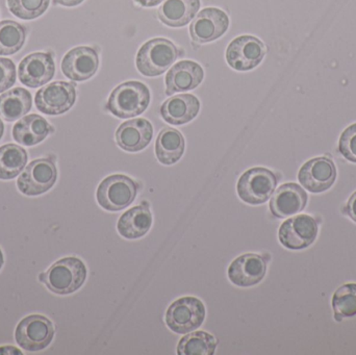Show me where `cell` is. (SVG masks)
<instances>
[{
	"label": "cell",
	"instance_id": "26",
	"mask_svg": "<svg viewBox=\"0 0 356 355\" xmlns=\"http://www.w3.org/2000/svg\"><path fill=\"white\" fill-rule=\"evenodd\" d=\"M27 163L24 148L15 144L0 147V179H13L20 174Z\"/></svg>",
	"mask_w": 356,
	"mask_h": 355
},
{
	"label": "cell",
	"instance_id": "37",
	"mask_svg": "<svg viewBox=\"0 0 356 355\" xmlns=\"http://www.w3.org/2000/svg\"><path fill=\"white\" fill-rule=\"evenodd\" d=\"M4 126L3 123H2L1 119H0V140H1L2 135H3Z\"/></svg>",
	"mask_w": 356,
	"mask_h": 355
},
{
	"label": "cell",
	"instance_id": "11",
	"mask_svg": "<svg viewBox=\"0 0 356 355\" xmlns=\"http://www.w3.org/2000/svg\"><path fill=\"white\" fill-rule=\"evenodd\" d=\"M278 235L280 243L288 249H305L315 242L318 224L313 217L299 215L282 223Z\"/></svg>",
	"mask_w": 356,
	"mask_h": 355
},
{
	"label": "cell",
	"instance_id": "4",
	"mask_svg": "<svg viewBox=\"0 0 356 355\" xmlns=\"http://www.w3.org/2000/svg\"><path fill=\"white\" fill-rule=\"evenodd\" d=\"M138 185L127 175L115 174L106 177L97 189V201L104 210L119 212L135 201Z\"/></svg>",
	"mask_w": 356,
	"mask_h": 355
},
{
	"label": "cell",
	"instance_id": "34",
	"mask_svg": "<svg viewBox=\"0 0 356 355\" xmlns=\"http://www.w3.org/2000/svg\"><path fill=\"white\" fill-rule=\"evenodd\" d=\"M135 1L140 6H144V8H154V6H159L164 0H135Z\"/></svg>",
	"mask_w": 356,
	"mask_h": 355
},
{
	"label": "cell",
	"instance_id": "29",
	"mask_svg": "<svg viewBox=\"0 0 356 355\" xmlns=\"http://www.w3.org/2000/svg\"><path fill=\"white\" fill-rule=\"evenodd\" d=\"M332 306L338 320L356 316V283H346L337 290Z\"/></svg>",
	"mask_w": 356,
	"mask_h": 355
},
{
	"label": "cell",
	"instance_id": "12",
	"mask_svg": "<svg viewBox=\"0 0 356 355\" xmlns=\"http://www.w3.org/2000/svg\"><path fill=\"white\" fill-rule=\"evenodd\" d=\"M229 27V18L224 10L207 8L201 10L190 25V35L197 43H209L224 35Z\"/></svg>",
	"mask_w": 356,
	"mask_h": 355
},
{
	"label": "cell",
	"instance_id": "28",
	"mask_svg": "<svg viewBox=\"0 0 356 355\" xmlns=\"http://www.w3.org/2000/svg\"><path fill=\"white\" fill-rule=\"evenodd\" d=\"M26 28L13 20L0 22V56H10L24 45Z\"/></svg>",
	"mask_w": 356,
	"mask_h": 355
},
{
	"label": "cell",
	"instance_id": "35",
	"mask_svg": "<svg viewBox=\"0 0 356 355\" xmlns=\"http://www.w3.org/2000/svg\"><path fill=\"white\" fill-rule=\"evenodd\" d=\"M83 1V0H54V3L64 6H76Z\"/></svg>",
	"mask_w": 356,
	"mask_h": 355
},
{
	"label": "cell",
	"instance_id": "19",
	"mask_svg": "<svg viewBox=\"0 0 356 355\" xmlns=\"http://www.w3.org/2000/svg\"><path fill=\"white\" fill-rule=\"evenodd\" d=\"M204 71L193 60H181L175 64L166 76V94L194 90L202 83Z\"/></svg>",
	"mask_w": 356,
	"mask_h": 355
},
{
	"label": "cell",
	"instance_id": "31",
	"mask_svg": "<svg viewBox=\"0 0 356 355\" xmlns=\"http://www.w3.org/2000/svg\"><path fill=\"white\" fill-rule=\"evenodd\" d=\"M339 148L345 158L356 163V123L345 129L341 135Z\"/></svg>",
	"mask_w": 356,
	"mask_h": 355
},
{
	"label": "cell",
	"instance_id": "3",
	"mask_svg": "<svg viewBox=\"0 0 356 355\" xmlns=\"http://www.w3.org/2000/svg\"><path fill=\"white\" fill-rule=\"evenodd\" d=\"M177 58L178 49L173 42L156 38L140 48L136 64L138 70L145 76H159L166 72Z\"/></svg>",
	"mask_w": 356,
	"mask_h": 355
},
{
	"label": "cell",
	"instance_id": "6",
	"mask_svg": "<svg viewBox=\"0 0 356 355\" xmlns=\"http://www.w3.org/2000/svg\"><path fill=\"white\" fill-rule=\"evenodd\" d=\"M205 315V306L200 299L182 297L169 306L165 320L173 333L186 335L203 324Z\"/></svg>",
	"mask_w": 356,
	"mask_h": 355
},
{
	"label": "cell",
	"instance_id": "36",
	"mask_svg": "<svg viewBox=\"0 0 356 355\" xmlns=\"http://www.w3.org/2000/svg\"><path fill=\"white\" fill-rule=\"evenodd\" d=\"M0 354H22V352L20 350L17 349L16 347H13V346H3V347H0Z\"/></svg>",
	"mask_w": 356,
	"mask_h": 355
},
{
	"label": "cell",
	"instance_id": "2",
	"mask_svg": "<svg viewBox=\"0 0 356 355\" xmlns=\"http://www.w3.org/2000/svg\"><path fill=\"white\" fill-rule=\"evenodd\" d=\"M150 92L147 85L140 81H131L121 83L111 94L108 108L113 115L121 119L139 116L148 108Z\"/></svg>",
	"mask_w": 356,
	"mask_h": 355
},
{
	"label": "cell",
	"instance_id": "13",
	"mask_svg": "<svg viewBox=\"0 0 356 355\" xmlns=\"http://www.w3.org/2000/svg\"><path fill=\"white\" fill-rule=\"evenodd\" d=\"M337 179L334 162L327 158H316L301 167L298 179L312 193H322L332 187Z\"/></svg>",
	"mask_w": 356,
	"mask_h": 355
},
{
	"label": "cell",
	"instance_id": "32",
	"mask_svg": "<svg viewBox=\"0 0 356 355\" xmlns=\"http://www.w3.org/2000/svg\"><path fill=\"white\" fill-rule=\"evenodd\" d=\"M16 83V66L10 58H0V93Z\"/></svg>",
	"mask_w": 356,
	"mask_h": 355
},
{
	"label": "cell",
	"instance_id": "9",
	"mask_svg": "<svg viewBox=\"0 0 356 355\" xmlns=\"http://www.w3.org/2000/svg\"><path fill=\"white\" fill-rule=\"evenodd\" d=\"M76 100L75 85L67 81H54L44 85L37 92L35 97V106L43 114H64L70 110Z\"/></svg>",
	"mask_w": 356,
	"mask_h": 355
},
{
	"label": "cell",
	"instance_id": "20",
	"mask_svg": "<svg viewBox=\"0 0 356 355\" xmlns=\"http://www.w3.org/2000/svg\"><path fill=\"white\" fill-rule=\"evenodd\" d=\"M199 110L200 102L196 96L192 94H180L164 102L161 108V115L169 124L182 125L195 119Z\"/></svg>",
	"mask_w": 356,
	"mask_h": 355
},
{
	"label": "cell",
	"instance_id": "7",
	"mask_svg": "<svg viewBox=\"0 0 356 355\" xmlns=\"http://www.w3.org/2000/svg\"><path fill=\"white\" fill-rule=\"evenodd\" d=\"M54 327L51 321L41 315H31L20 321L15 333L17 344L26 352H40L51 343Z\"/></svg>",
	"mask_w": 356,
	"mask_h": 355
},
{
	"label": "cell",
	"instance_id": "16",
	"mask_svg": "<svg viewBox=\"0 0 356 355\" xmlns=\"http://www.w3.org/2000/svg\"><path fill=\"white\" fill-rule=\"evenodd\" d=\"M267 264L259 254H246L238 256L228 269V279L241 288L253 287L263 281Z\"/></svg>",
	"mask_w": 356,
	"mask_h": 355
},
{
	"label": "cell",
	"instance_id": "30",
	"mask_svg": "<svg viewBox=\"0 0 356 355\" xmlns=\"http://www.w3.org/2000/svg\"><path fill=\"white\" fill-rule=\"evenodd\" d=\"M50 0H8V10L23 20L41 16L49 6Z\"/></svg>",
	"mask_w": 356,
	"mask_h": 355
},
{
	"label": "cell",
	"instance_id": "10",
	"mask_svg": "<svg viewBox=\"0 0 356 355\" xmlns=\"http://www.w3.org/2000/svg\"><path fill=\"white\" fill-rule=\"evenodd\" d=\"M266 56V46L253 35H241L230 42L226 60L232 68L249 71L261 64Z\"/></svg>",
	"mask_w": 356,
	"mask_h": 355
},
{
	"label": "cell",
	"instance_id": "33",
	"mask_svg": "<svg viewBox=\"0 0 356 355\" xmlns=\"http://www.w3.org/2000/svg\"><path fill=\"white\" fill-rule=\"evenodd\" d=\"M346 210L348 216L356 222V192L351 196L350 199H349L348 204H347Z\"/></svg>",
	"mask_w": 356,
	"mask_h": 355
},
{
	"label": "cell",
	"instance_id": "1",
	"mask_svg": "<svg viewBox=\"0 0 356 355\" xmlns=\"http://www.w3.org/2000/svg\"><path fill=\"white\" fill-rule=\"evenodd\" d=\"M87 274V267L83 261L70 256L54 263L39 279L54 293L69 295L83 287Z\"/></svg>",
	"mask_w": 356,
	"mask_h": 355
},
{
	"label": "cell",
	"instance_id": "25",
	"mask_svg": "<svg viewBox=\"0 0 356 355\" xmlns=\"http://www.w3.org/2000/svg\"><path fill=\"white\" fill-rule=\"evenodd\" d=\"M31 95L23 88H15L0 95V117L8 122L18 120L31 110Z\"/></svg>",
	"mask_w": 356,
	"mask_h": 355
},
{
	"label": "cell",
	"instance_id": "21",
	"mask_svg": "<svg viewBox=\"0 0 356 355\" xmlns=\"http://www.w3.org/2000/svg\"><path fill=\"white\" fill-rule=\"evenodd\" d=\"M52 131L54 129L43 117L33 114L16 123L13 129V137L19 144L33 146L43 141Z\"/></svg>",
	"mask_w": 356,
	"mask_h": 355
},
{
	"label": "cell",
	"instance_id": "23",
	"mask_svg": "<svg viewBox=\"0 0 356 355\" xmlns=\"http://www.w3.org/2000/svg\"><path fill=\"white\" fill-rule=\"evenodd\" d=\"M152 225V215L144 206H135L125 212L119 219L117 229L125 239L135 240L144 237Z\"/></svg>",
	"mask_w": 356,
	"mask_h": 355
},
{
	"label": "cell",
	"instance_id": "15",
	"mask_svg": "<svg viewBox=\"0 0 356 355\" xmlns=\"http://www.w3.org/2000/svg\"><path fill=\"white\" fill-rule=\"evenodd\" d=\"M99 66L95 49L87 46L73 48L63 58L62 70L65 76L75 81L91 79Z\"/></svg>",
	"mask_w": 356,
	"mask_h": 355
},
{
	"label": "cell",
	"instance_id": "27",
	"mask_svg": "<svg viewBox=\"0 0 356 355\" xmlns=\"http://www.w3.org/2000/svg\"><path fill=\"white\" fill-rule=\"evenodd\" d=\"M217 348V341L207 331H195L184 336L177 346L179 355H213Z\"/></svg>",
	"mask_w": 356,
	"mask_h": 355
},
{
	"label": "cell",
	"instance_id": "17",
	"mask_svg": "<svg viewBox=\"0 0 356 355\" xmlns=\"http://www.w3.org/2000/svg\"><path fill=\"white\" fill-rule=\"evenodd\" d=\"M154 135V127L144 118L133 119L120 125L116 131V142L125 151L138 152L145 149Z\"/></svg>",
	"mask_w": 356,
	"mask_h": 355
},
{
	"label": "cell",
	"instance_id": "24",
	"mask_svg": "<svg viewBox=\"0 0 356 355\" xmlns=\"http://www.w3.org/2000/svg\"><path fill=\"white\" fill-rule=\"evenodd\" d=\"M184 135L177 129L167 127L161 131L156 142V158L164 165H173L184 152Z\"/></svg>",
	"mask_w": 356,
	"mask_h": 355
},
{
	"label": "cell",
	"instance_id": "22",
	"mask_svg": "<svg viewBox=\"0 0 356 355\" xmlns=\"http://www.w3.org/2000/svg\"><path fill=\"white\" fill-rule=\"evenodd\" d=\"M200 8V0H166L158 10L159 18L170 27L188 24Z\"/></svg>",
	"mask_w": 356,
	"mask_h": 355
},
{
	"label": "cell",
	"instance_id": "18",
	"mask_svg": "<svg viewBox=\"0 0 356 355\" xmlns=\"http://www.w3.org/2000/svg\"><path fill=\"white\" fill-rule=\"evenodd\" d=\"M307 194L297 183H284L278 188L270 201V210L277 218H286L305 210Z\"/></svg>",
	"mask_w": 356,
	"mask_h": 355
},
{
	"label": "cell",
	"instance_id": "38",
	"mask_svg": "<svg viewBox=\"0 0 356 355\" xmlns=\"http://www.w3.org/2000/svg\"><path fill=\"white\" fill-rule=\"evenodd\" d=\"M2 265H3V254H2L1 249H0V269H1Z\"/></svg>",
	"mask_w": 356,
	"mask_h": 355
},
{
	"label": "cell",
	"instance_id": "5",
	"mask_svg": "<svg viewBox=\"0 0 356 355\" xmlns=\"http://www.w3.org/2000/svg\"><path fill=\"white\" fill-rule=\"evenodd\" d=\"M277 185V179L269 169H249L238 179L236 190L243 201L252 206L265 204L270 199Z\"/></svg>",
	"mask_w": 356,
	"mask_h": 355
},
{
	"label": "cell",
	"instance_id": "8",
	"mask_svg": "<svg viewBox=\"0 0 356 355\" xmlns=\"http://www.w3.org/2000/svg\"><path fill=\"white\" fill-rule=\"evenodd\" d=\"M58 179L56 165L49 158L33 160L19 176L17 185L21 193L37 196L49 191Z\"/></svg>",
	"mask_w": 356,
	"mask_h": 355
},
{
	"label": "cell",
	"instance_id": "14",
	"mask_svg": "<svg viewBox=\"0 0 356 355\" xmlns=\"http://www.w3.org/2000/svg\"><path fill=\"white\" fill-rule=\"evenodd\" d=\"M56 65L51 54L35 52L29 54L19 65L18 75L21 83L29 88H38L47 83L54 77Z\"/></svg>",
	"mask_w": 356,
	"mask_h": 355
}]
</instances>
